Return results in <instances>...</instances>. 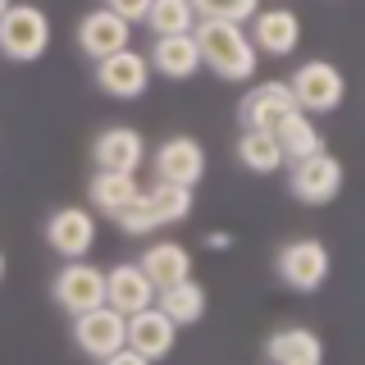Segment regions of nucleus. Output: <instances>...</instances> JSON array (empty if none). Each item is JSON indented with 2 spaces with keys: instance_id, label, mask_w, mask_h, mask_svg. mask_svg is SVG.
<instances>
[{
  "instance_id": "f257e3e1",
  "label": "nucleus",
  "mask_w": 365,
  "mask_h": 365,
  "mask_svg": "<svg viewBox=\"0 0 365 365\" xmlns=\"http://www.w3.org/2000/svg\"><path fill=\"white\" fill-rule=\"evenodd\" d=\"M192 41L201 51V68H210L224 83H247L256 78V46H251L247 23L233 19H197Z\"/></svg>"
},
{
  "instance_id": "f03ea898",
  "label": "nucleus",
  "mask_w": 365,
  "mask_h": 365,
  "mask_svg": "<svg viewBox=\"0 0 365 365\" xmlns=\"http://www.w3.org/2000/svg\"><path fill=\"white\" fill-rule=\"evenodd\" d=\"M192 215V187H182V182H151V187L137 192L133 205H123L114 220L128 237H146V233H160V228L169 224H182Z\"/></svg>"
},
{
  "instance_id": "7ed1b4c3",
  "label": "nucleus",
  "mask_w": 365,
  "mask_h": 365,
  "mask_svg": "<svg viewBox=\"0 0 365 365\" xmlns=\"http://www.w3.org/2000/svg\"><path fill=\"white\" fill-rule=\"evenodd\" d=\"M51 51V19L37 5H5L0 14V55L14 64H32Z\"/></svg>"
},
{
  "instance_id": "20e7f679",
  "label": "nucleus",
  "mask_w": 365,
  "mask_h": 365,
  "mask_svg": "<svg viewBox=\"0 0 365 365\" xmlns=\"http://www.w3.org/2000/svg\"><path fill=\"white\" fill-rule=\"evenodd\" d=\"M329 269H334V260H329V247L319 242V237H292V242H283L279 256H274L279 283L292 288V292H302V297L324 288Z\"/></svg>"
},
{
  "instance_id": "39448f33",
  "label": "nucleus",
  "mask_w": 365,
  "mask_h": 365,
  "mask_svg": "<svg viewBox=\"0 0 365 365\" xmlns=\"http://www.w3.org/2000/svg\"><path fill=\"white\" fill-rule=\"evenodd\" d=\"M73 319V342H78V351L91 361H110L114 351L128 342V315L123 311H114L110 302H101V306H91V311H78V315H68Z\"/></svg>"
},
{
  "instance_id": "423d86ee",
  "label": "nucleus",
  "mask_w": 365,
  "mask_h": 365,
  "mask_svg": "<svg viewBox=\"0 0 365 365\" xmlns=\"http://www.w3.org/2000/svg\"><path fill=\"white\" fill-rule=\"evenodd\" d=\"M288 87H292L297 110H306V114H334L342 106V96H347V78L329 60H306L288 78Z\"/></svg>"
},
{
  "instance_id": "0eeeda50",
  "label": "nucleus",
  "mask_w": 365,
  "mask_h": 365,
  "mask_svg": "<svg viewBox=\"0 0 365 365\" xmlns=\"http://www.w3.org/2000/svg\"><path fill=\"white\" fill-rule=\"evenodd\" d=\"M342 182H347V169H342L338 155H329L324 146H319L315 155L306 160H292V174H288V192L302 205H329L342 192Z\"/></svg>"
},
{
  "instance_id": "6e6552de",
  "label": "nucleus",
  "mask_w": 365,
  "mask_h": 365,
  "mask_svg": "<svg viewBox=\"0 0 365 365\" xmlns=\"http://www.w3.org/2000/svg\"><path fill=\"white\" fill-rule=\"evenodd\" d=\"M51 297H55V306L68 311V315L91 311V306L106 302V269H96L87 256L64 260L60 274H55V283H51Z\"/></svg>"
},
{
  "instance_id": "1a4fd4ad",
  "label": "nucleus",
  "mask_w": 365,
  "mask_h": 365,
  "mask_svg": "<svg viewBox=\"0 0 365 365\" xmlns=\"http://www.w3.org/2000/svg\"><path fill=\"white\" fill-rule=\"evenodd\" d=\"M96 233H101V224H96V210H91V205H60V210L46 220V247L64 260L87 256V251L96 247Z\"/></svg>"
},
{
  "instance_id": "9d476101",
  "label": "nucleus",
  "mask_w": 365,
  "mask_h": 365,
  "mask_svg": "<svg viewBox=\"0 0 365 365\" xmlns=\"http://www.w3.org/2000/svg\"><path fill=\"white\" fill-rule=\"evenodd\" d=\"M146 83H151V60H146L142 51H133V46H123V51L96 60V87L106 91L110 101L146 96Z\"/></svg>"
},
{
  "instance_id": "9b49d317",
  "label": "nucleus",
  "mask_w": 365,
  "mask_h": 365,
  "mask_svg": "<svg viewBox=\"0 0 365 365\" xmlns=\"http://www.w3.org/2000/svg\"><path fill=\"white\" fill-rule=\"evenodd\" d=\"M292 110H297L292 87H288V83H279V78L247 87V91H242V101H237V119H242V128H265V133H274Z\"/></svg>"
},
{
  "instance_id": "f8f14e48",
  "label": "nucleus",
  "mask_w": 365,
  "mask_h": 365,
  "mask_svg": "<svg viewBox=\"0 0 365 365\" xmlns=\"http://www.w3.org/2000/svg\"><path fill=\"white\" fill-rule=\"evenodd\" d=\"M151 174L160 182H182V187H197L205 178V146L197 137H169L155 146L151 155Z\"/></svg>"
},
{
  "instance_id": "ddd939ff",
  "label": "nucleus",
  "mask_w": 365,
  "mask_h": 365,
  "mask_svg": "<svg viewBox=\"0 0 365 365\" xmlns=\"http://www.w3.org/2000/svg\"><path fill=\"white\" fill-rule=\"evenodd\" d=\"M73 37H78V51L96 64V60H106V55L123 51V46H133V23L101 5V9H91V14H83V23H78Z\"/></svg>"
},
{
  "instance_id": "4468645a",
  "label": "nucleus",
  "mask_w": 365,
  "mask_h": 365,
  "mask_svg": "<svg viewBox=\"0 0 365 365\" xmlns=\"http://www.w3.org/2000/svg\"><path fill=\"white\" fill-rule=\"evenodd\" d=\"M174 342H178V324H174L165 311H160L155 302L128 315V347H133L146 365H151V361H165L169 351H174Z\"/></svg>"
},
{
  "instance_id": "2eb2a0df",
  "label": "nucleus",
  "mask_w": 365,
  "mask_h": 365,
  "mask_svg": "<svg viewBox=\"0 0 365 365\" xmlns=\"http://www.w3.org/2000/svg\"><path fill=\"white\" fill-rule=\"evenodd\" d=\"M251 46L256 55H269V60H283L302 46V19L292 9H256L251 14Z\"/></svg>"
},
{
  "instance_id": "dca6fc26",
  "label": "nucleus",
  "mask_w": 365,
  "mask_h": 365,
  "mask_svg": "<svg viewBox=\"0 0 365 365\" xmlns=\"http://www.w3.org/2000/svg\"><path fill=\"white\" fill-rule=\"evenodd\" d=\"M91 160H96V169L137 174V169L146 165V142H142L137 128H128V123H110V128H101L96 142H91Z\"/></svg>"
},
{
  "instance_id": "f3484780",
  "label": "nucleus",
  "mask_w": 365,
  "mask_h": 365,
  "mask_svg": "<svg viewBox=\"0 0 365 365\" xmlns=\"http://www.w3.org/2000/svg\"><path fill=\"white\" fill-rule=\"evenodd\" d=\"M265 361L269 365H319L324 361V338L306 324H288L274 329L265 338Z\"/></svg>"
},
{
  "instance_id": "a211bd4d",
  "label": "nucleus",
  "mask_w": 365,
  "mask_h": 365,
  "mask_svg": "<svg viewBox=\"0 0 365 365\" xmlns=\"http://www.w3.org/2000/svg\"><path fill=\"white\" fill-rule=\"evenodd\" d=\"M106 302L114 306V311L133 315V311H142V306L155 302V283L146 279V269L137 265V260H128V265H114L106 274Z\"/></svg>"
},
{
  "instance_id": "6ab92c4d",
  "label": "nucleus",
  "mask_w": 365,
  "mask_h": 365,
  "mask_svg": "<svg viewBox=\"0 0 365 365\" xmlns=\"http://www.w3.org/2000/svg\"><path fill=\"white\" fill-rule=\"evenodd\" d=\"M146 60H151V73L174 78V83H187V78L201 73V51H197V41H192V32L187 37H155Z\"/></svg>"
},
{
  "instance_id": "aec40b11",
  "label": "nucleus",
  "mask_w": 365,
  "mask_h": 365,
  "mask_svg": "<svg viewBox=\"0 0 365 365\" xmlns=\"http://www.w3.org/2000/svg\"><path fill=\"white\" fill-rule=\"evenodd\" d=\"M137 192H142V178L137 174H123V169H96L87 182V201H91V210L96 215H119L123 205H133L137 201Z\"/></svg>"
},
{
  "instance_id": "412c9836",
  "label": "nucleus",
  "mask_w": 365,
  "mask_h": 365,
  "mask_svg": "<svg viewBox=\"0 0 365 365\" xmlns=\"http://www.w3.org/2000/svg\"><path fill=\"white\" fill-rule=\"evenodd\" d=\"M137 265L146 269V279H151L155 292H160V288H169V283H178V279H187V274H192V251L182 247V242L160 237V242H151V247L142 251Z\"/></svg>"
},
{
  "instance_id": "4be33fe9",
  "label": "nucleus",
  "mask_w": 365,
  "mask_h": 365,
  "mask_svg": "<svg viewBox=\"0 0 365 365\" xmlns=\"http://www.w3.org/2000/svg\"><path fill=\"white\" fill-rule=\"evenodd\" d=\"M205 302H210V297H205V288L197 279H178V283H169V288H160L155 292V306L160 311H165L169 319H174L178 329H187V324H197V319L205 315Z\"/></svg>"
},
{
  "instance_id": "5701e85b",
  "label": "nucleus",
  "mask_w": 365,
  "mask_h": 365,
  "mask_svg": "<svg viewBox=\"0 0 365 365\" xmlns=\"http://www.w3.org/2000/svg\"><path fill=\"white\" fill-rule=\"evenodd\" d=\"M237 160H242V169H251V174H279L288 165L279 137L265 133V128H242V137H237Z\"/></svg>"
},
{
  "instance_id": "b1692460",
  "label": "nucleus",
  "mask_w": 365,
  "mask_h": 365,
  "mask_svg": "<svg viewBox=\"0 0 365 365\" xmlns=\"http://www.w3.org/2000/svg\"><path fill=\"white\" fill-rule=\"evenodd\" d=\"M274 137H279V146H283L288 160H306V155H315L319 146H324V137L315 128V114H306V110H292L288 119L274 128Z\"/></svg>"
},
{
  "instance_id": "393cba45",
  "label": "nucleus",
  "mask_w": 365,
  "mask_h": 365,
  "mask_svg": "<svg viewBox=\"0 0 365 365\" xmlns=\"http://www.w3.org/2000/svg\"><path fill=\"white\" fill-rule=\"evenodd\" d=\"M142 23L151 28V37H187L197 28V9L192 0H151Z\"/></svg>"
},
{
  "instance_id": "a878e982",
  "label": "nucleus",
  "mask_w": 365,
  "mask_h": 365,
  "mask_svg": "<svg viewBox=\"0 0 365 365\" xmlns=\"http://www.w3.org/2000/svg\"><path fill=\"white\" fill-rule=\"evenodd\" d=\"M197 19H233V23H251V14L260 9V0H192Z\"/></svg>"
},
{
  "instance_id": "bb28decb",
  "label": "nucleus",
  "mask_w": 365,
  "mask_h": 365,
  "mask_svg": "<svg viewBox=\"0 0 365 365\" xmlns=\"http://www.w3.org/2000/svg\"><path fill=\"white\" fill-rule=\"evenodd\" d=\"M106 9H114V14L128 19V23H142L146 9H151V0H106Z\"/></svg>"
},
{
  "instance_id": "cd10ccee",
  "label": "nucleus",
  "mask_w": 365,
  "mask_h": 365,
  "mask_svg": "<svg viewBox=\"0 0 365 365\" xmlns=\"http://www.w3.org/2000/svg\"><path fill=\"white\" fill-rule=\"evenodd\" d=\"M205 247H210V251H228V247H233V233L215 228V233H205Z\"/></svg>"
},
{
  "instance_id": "c85d7f7f",
  "label": "nucleus",
  "mask_w": 365,
  "mask_h": 365,
  "mask_svg": "<svg viewBox=\"0 0 365 365\" xmlns=\"http://www.w3.org/2000/svg\"><path fill=\"white\" fill-rule=\"evenodd\" d=\"M0 279H5V251H0Z\"/></svg>"
},
{
  "instance_id": "c756f323",
  "label": "nucleus",
  "mask_w": 365,
  "mask_h": 365,
  "mask_svg": "<svg viewBox=\"0 0 365 365\" xmlns=\"http://www.w3.org/2000/svg\"><path fill=\"white\" fill-rule=\"evenodd\" d=\"M5 5H9V0H0V14H5Z\"/></svg>"
}]
</instances>
